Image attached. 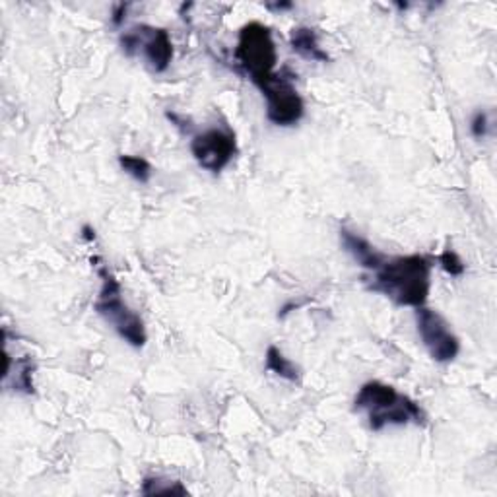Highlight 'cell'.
<instances>
[{"instance_id": "6da1fadb", "label": "cell", "mask_w": 497, "mask_h": 497, "mask_svg": "<svg viewBox=\"0 0 497 497\" xmlns=\"http://www.w3.org/2000/svg\"><path fill=\"white\" fill-rule=\"evenodd\" d=\"M373 276L365 278L371 292L383 294L396 305L422 307L432 290V263L422 255L383 256Z\"/></svg>"}, {"instance_id": "7a4b0ae2", "label": "cell", "mask_w": 497, "mask_h": 497, "mask_svg": "<svg viewBox=\"0 0 497 497\" xmlns=\"http://www.w3.org/2000/svg\"><path fill=\"white\" fill-rule=\"evenodd\" d=\"M354 410L367 416L373 432H381L386 425H424L427 420L420 404L381 381H367L360 386L354 399Z\"/></svg>"}, {"instance_id": "3957f363", "label": "cell", "mask_w": 497, "mask_h": 497, "mask_svg": "<svg viewBox=\"0 0 497 497\" xmlns=\"http://www.w3.org/2000/svg\"><path fill=\"white\" fill-rule=\"evenodd\" d=\"M97 274L102 278V290H99L97 300L94 303V310L99 317H103L107 325L113 326V331L123 338L126 344L133 348H142L148 340L144 321L141 315H136L131 307L123 300L121 284L109 271V266L99 263Z\"/></svg>"}, {"instance_id": "277c9868", "label": "cell", "mask_w": 497, "mask_h": 497, "mask_svg": "<svg viewBox=\"0 0 497 497\" xmlns=\"http://www.w3.org/2000/svg\"><path fill=\"white\" fill-rule=\"evenodd\" d=\"M235 61L251 82L271 76L278 63L276 43L271 27L261 22H248L241 27L235 47Z\"/></svg>"}, {"instance_id": "5b68a950", "label": "cell", "mask_w": 497, "mask_h": 497, "mask_svg": "<svg viewBox=\"0 0 497 497\" xmlns=\"http://www.w3.org/2000/svg\"><path fill=\"white\" fill-rule=\"evenodd\" d=\"M266 99V117L276 126H294L302 121L305 105L290 78L272 73L253 82Z\"/></svg>"}, {"instance_id": "8992f818", "label": "cell", "mask_w": 497, "mask_h": 497, "mask_svg": "<svg viewBox=\"0 0 497 497\" xmlns=\"http://www.w3.org/2000/svg\"><path fill=\"white\" fill-rule=\"evenodd\" d=\"M417 334L422 338L427 354L432 360L440 363L453 362L461 352V340L451 329V325L445 321V317L430 307H417L416 311Z\"/></svg>"}, {"instance_id": "52a82bcc", "label": "cell", "mask_w": 497, "mask_h": 497, "mask_svg": "<svg viewBox=\"0 0 497 497\" xmlns=\"http://www.w3.org/2000/svg\"><path fill=\"white\" fill-rule=\"evenodd\" d=\"M121 47L126 55L142 51L156 73H165L173 61V42L164 27L136 26L121 35Z\"/></svg>"}, {"instance_id": "ba28073f", "label": "cell", "mask_w": 497, "mask_h": 497, "mask_svg": "<svg viewBox=\"0 0 497 497\" xmlns=\"http://www.w3.org/2000/svg\"><path fill=\"white\" fill-rule=\"evenodd\" d=\"M195 162L210 173H220L237 154V141L232 128H208L191 141Z\"/></svg>"}, {"instance_id": "9c48e42d", "label": "cell", "mask_w": 497, "mask_h": 497, "mask_svg": "<svg viewBox=\"0 0 497 497\" xmlns=\"http://www.w3.org/2000/svg\"><path fill=\"white\" fill-rule=\"evenodd\" d=\"M340 241H342L346 251L352 255L354 261L360 266L367 268V271H375L377 264H379L383 261V256H385L383 253L377 251V248L370 241L363 240L362 235L346 230V227H342V230H340Z\"/></svg>"}, {"instance_id": "30bf717a", "label": "cell", "mask_w": 497, "mask_h": 497, "mask_svg": "<svg viewBox=\"0 0 497 497\" xmlns=\"http://www.w3.org/2000/svg\"><path fill=\"white\" fill-rule=\"evenodd\" d=\"M290 45L297 55H302L303 58H310V61H317V63H326L329 61V55L323 51V47L319 45V37H317V32L311 27H295L292 32V39Z\"/></svg>"}, {"instance_id": "8fae6325", "label": "cell", "mask_w": 497, "mask_h": 497, "mask_svg": "<svg viewBox=\"0 0 497 497\" xmlns=\"http://www.w3.org/2000/svg\"><path fill=\"white\" fill-rule=\"evenodd\" d=\"M34 371L35 363L32 357H18L16 360V373H4V383L12 386L16 393H34Z\"/></svg>"}, {"instance_id": "7c38bea8", "label": "cell", "mask_w": 497, "mask_h": 497, "mask_svg": "<svg viewBox=\"0 0 497 497\" xmlns=\"http://www.w3.org/2000/svg\"><path fill=\"white\" fill-rule=\"evenodd\" d=\"M266 370L276 373L278 377H282V379L287 381H297L300 379V370L287 360V357L278 350L276 346H268L266 350Z\"/></svg>"}, {"instance_id": "4fadbf2b", "label": "cell", "mask_w": 497, "mask_h": 497, "mask_svg": "<svg viewBox=\"0 0 497 497\" xmlns=\"http://www.w3.org/2000/svg\"><path fill=\"white\" fill-rule=\"evenodd\" d=\"M142 493L144 495H187V490L177 480H165L160 476H152V478H144L142 482Z\"/></svg>"}, {"instance_id": "5bb4252c", "label": "cell", "mask_w": 497, "mask_h": 497, "mask_svg": "<svg viewBox=\"0 0 497 497\" xmlns=\"http://www.w3.org/2000/svg\"><path fill=\"white\" fill-rule=\"evenodd\" d=\"M119 164H121L123 172L136 179L138 183H148L152 177V165L141 156H119Z\"/></svg>"}, {"instance_id": "9a60e30c", "label": "cell", "mask_w": 497, "mask_h": 497, "mask_svg": "<svg viewBox=\"0 0 497 497\" xmlns=\"http://www.w3.org/2000/svg\"><path fill=\"white\" fill-rule=\"evenodd\" d=\"M437 261H440V264L443 266V271L451 276H463L466 271L463 258L455 251H451V248H447V251L437 256Z\"/></svg>"}, {"instance_id": "2e32d148", "label": "cell", "mask_w": 497, "mask_h": 497, "mask_svg": "<svg viewBox=\"0 0 497 497\" xmlns=\"http://www.w3.org/2000/svg\"><path fill=\"white\" fill-rule=\"evenodd\" d=\"M488 128H490V121H488V113L486 111H478L470 121V133L474 138H484L488 134Z\"/></svg>"}, {"instance_id": "e0dca14e", "label": "cell", "mask_w": 497, "mask_h": 497, "mask_svg": "<svg viewBox=\"0 0 497 497\" xmlns=\"http://www.w3.org/2000/svg\"><path fill=\"white\" fill-rule=\"evenodd\" d=\"M126 4H119L115 8V12H113V24L115 26H121L123 24V19H125V14H126Z\"/></svg>"}]
</instances>
